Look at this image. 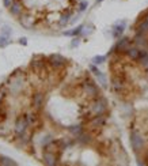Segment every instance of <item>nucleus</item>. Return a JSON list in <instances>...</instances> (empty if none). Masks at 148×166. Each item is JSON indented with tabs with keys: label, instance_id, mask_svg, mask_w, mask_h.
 Listing matches in <instances>:
<instances>
[{
	"label": "nucleus",
	"instance_id": "31",
	"mask_svg": "<svg viewBox=\"0 0 148 166\" xmlns=\"http://www.w3.org/2000/svg\"><path fill=\"white\" fill-rule=\"evenodd\" d=\"M4 97H6V93H4V90H0V102L4 99Z\"/></svg>",
	"mask_w": 148,
	"mask_h": 166
},
{
	"label": "nucleus",
	"instance_id": "17",
	"mask_svg": "<svg viewBox=\"0 0 148 166\" xmlns=\"http://www.w3.org/2000/svg\"><path fill=\"white\" fill-rule=\"evenodd\" d=\"M137 31L140 34H146L148 33V21L147 19H143L139 23V26H137Z\"/></svg>",
	"mask_w": 148,
	"mask_h": 166
},
{
	"label": "nucleus",
	"instance_id": "28",
	"mask_svg": "<svg viewBox=\"0 0 148 166\" xmlns=\"http://www.w3.org/2000/svg\"><path fill=\"white\" fill-rule=\"evenodd\" d=\"M69 131H71L74 135H80L82 133V127H79V125H74V127L69 128Z\"/></svg>",
	"mask_w": 148,
	"mask_h": 166
},
{
	"label": "nucleus",
	"instance_id": "6",
	"mask_svg": "<svg viewBox=\"0 0 148 166\" xmlns=\"http://www.w3.org/2000/svg\"><path fill=\"white\" fill-rule=\"evenodd\" d=\"M125 26H127V21H118V22H116L114 25H113V31H112V34H113V37H120L122 33H124V30H125Z\"/></svg>",
	"mask_w": 148,
	"mask_h": 166
},
{
	"label": "nucleus",
	"instance_id": "12",
	"mask_svg": "<svg viewBox=\"0 0 148 166\" xmlns=\"http://www.w3.org/2000/svg\"><path fill=\"white\" fill-rule=\"evenodd\" d=\"M22 4L19 2H12L11 3V6H10V12H11V15L12 17H21V14H22Z\"/></svg>",
	"mask_w": 148,
	"mask_h": 166
},
{
	"label": "nucleus",
	"instance_id": "4",
	"mask_svg": "<svg viewBox=\"0 0 148 166\" xmlns=\"http://www.w3.org/2000/svg\"><path fill=\"white\" fill-rule=\"evenodd\" d=\"M48 61L53 68H61V67H64L65 63H67L65 57H63L61 55H50Z\"/></svg>",
	"mask_w": 148,
	"mask_h": 166
},
{
	"label": "nucleus",
	"instance_id": "11",
	"mask_svg": "<svg viewBox=\"0 0 148 166\" xmlns=\"http://www.w3.org/2000/svg\"><path fill=\"white\" fill-rule=\"evenodd\" d=\"M33 106L37 110H40L44 106V94L42 93H36L33 95Z\"/></svg>",
	"mask_w": 148,
	"mask_h": 166
},
{
	"label": "nucleus",
	"instance_id": "20",
	"mask_svg": "<svg viewBox=\"0 0 148 166\" xmlns=\"http://www.w3.org/2000/svg\"><path fill=\"white\" fill-rule=\"evenodd\" d=\"M83 29H84V26H83V25H80V26L75 27V29H72L69 31H64V36H78V34L82 33V30H83Z\"/></svg>",
	"mask_w": 148,
	"mask_h": 166
},
{
	"label": "nucleus",
	"instance_id": "14",
	"mask_svg": "<svg viewBox=\"0 0 148 166\" xmlns=\"http://www.w3.org/2000/svg\"><path fill=\"white\" fill-rule=\"evenodd\" d=\"M103 124H105V117H103V114H98L97 117H94L90 123V125L93 128H99V127H102Z\"/></svg>",
	"mask_w": 148,
	"mask_h": 166
},
{
	"label": "nucleus",
	"instance_id": "34",
	"mask_svg": "<svg viewBox=\"0 0 148 166\" xmlns=\"http://www.w3.org/2000/svg\"><path fill=\"white\" fill-rule=\"evenodd\" d=\"M144 19H147V21H148V14L146 15V18H144Z\"/></svg>",
	"mask_w": 148,
	"mask_h": 166
},
{
	"label": "nucleus",
	"instance_id": "8",
	"mask_svg": "<svg viewBox=\"0 0 148 166\" xmlns=\"http://www.w3.org/2000/svg\"><path fill=\"white\" fill-rule=\"evenodd\" d=\"M21 25L25 27V29H31L33 27V25H34V18L31 17V15L29 14H25V15H21Z\"/></svg>",
	"mask_w": 148,
	"mask_h": 166
},
{
	"label": "nucleus",
	"instance_id": "13",
	"mask_svg": "<svg viewBox=\"0 0 148 166\" xmlns=\"http://www.w3.org/2000/svg\"><path fill=\"white\" fill-rule=\"evenodd\" d=\"M10 87H11V91H12V93L21 91V89L23 87V80H22V78L15 76L14 80H12V83L10 84Z\"/></svg>",
	"mask_w": 148,
	"mask_h": 166
},
{
	"label": "nucleus",
	"instance_id": "5",
	"mask_svg": "<svg viewBox=\"0 0 148 166\" xmlns=\"http://www.w3.org/2000/svg\"><path fill=\"white\" fill-rule=\"evenodd\" d=\"M83 90H84V93L90 97L98 95V89H97L95 84H94L93 82H90V80H86V82L83 83Z\"/></svg>",
	"mask_w": 148,
	"mask_h": 166
},
{
	"label": "nucleus",
	"instance_id": "10",
	"mask_svg": "<svg viewBox=\"0 0 148 166\" xmlns=\"http://www.w3.org/2000/svg\"><path fill=\"white\" fill-rule=\"evenodd\" d=\"M44 164L48 166H53L57 164V158H56V155L52 151H46L44 152Z\"/></svg>",
	"mask_w": 148,
	"mask_h": 166
},
{
	"label": "nucleus",
	"instance_id": "33",
	"mask_svg": "<svg viewBox=\"0 0 148 166\" xmlns=\"http://www.w3.org/2000/svg\"><path fill=\"white\" fill-rule=\"evenodd\" d=\"M19 44H22V45H26V44H27V40H26V38H21V40H19Z\"/></svg>",
	"mask_w": 148,
	"mask_h": 166
},
{
	"label": "nucleus",
	"instance_id": "32",
	"mask_svg": "<svg viewBox=\"0 0 148 166\" xmlns=\"http://www.w3.org/2000/svg\"><path fill=\"white\" fill-rule=\"evenodd\" d=\"M3 3H4L6 7H10L11 6V0H3Z\"/></svg>",
	"mask_w": 148,
	"mask_h": 166
},
{
	"label": "nucleus",
	"instance_id": "3",
	"mask_svg": "<svg viewBox=\"0 0 148 166\" xmlns=\"http://www.w3.org/2000/svg\"><path fill=\"white\" fill-rule=\"evenodd\" d=\"M106 106H108V104H106L105 99L103 98H97L95 101H94L93 106H91V110H93V113L95 116L103 114L106 112Z\"/></svg>",
	"mask_w": 148,
	"mask_h": 166
},
{
	"label": "nucleus",
	"instance_id": "27",
	"mask_svg": "<svg viewBox=\"0 0 148 166\" xmlns=\"http://www.w3.org/2000/svg\"><path fill=\"white\" fill-rule=\"evenodd\" d=\"M8 44H10V38H8V37H4V36L0 37V48H4Z\"/></svg>",
	"mask_w": 148,
	"mask_h": 166
},
{
	"label": "nucleus",
	"instance_id": "18",
	"mask_svg": "<svg viewBox=\"0 0 148 166\" xmlns=\"http://www.w3.org/2000/svg\"><path fill=\"white\" fill-rule=\"evenodd\" d=\"M112 83H113V89L116 90V91H120V90L124 87V83H122V80L120 79V78H117V76H114L112 79Z\"/></svg>",
	"mask_w": 148,
	"mask_h": 166
},
{
	"label": "nucleus",
	"instance_id": "22",
	"mask_svg": "<svg viewBox=\"0 0 148 166\" xmlns=\"http://www.w3.org/2000/svg\"><path fill=\"white\" fill-rule=\"evenodd\" d=\"M69 18H71V14L69 12H65V14L61 15V18H60V25L61 26H65V25L69 22Z\"/></svg>",
	"mask_w": 148,
	"mask_h": 166
},
{
	"label": "nucleus",
	"instance_id": "23",
	"mask_svg": "<svg viewBox=\"0 0 148 166\" xmlns=\"http://www.w3.org/2000/svg\"><path fill=\"white\" fill-rule=\"evenodd\" d=\"M78 140H79L80 143H84V145H86V143H89L91 140V137H90V135H86V133L82 132L80 135H78Z\"/></svg>",
	"mask_w": 148,
	"mask_h": 166
},
{
	"label": "nucleus",
	"instance_id": "35",
	"mask_svg": "<svg viewBox=\"0 0 148 166\" xmlns=\"http://www.w3.org/2000/svg\"><path fill=\"white\" fill-rule=\"evenodd\" d=\"M97 2H103V0H97Z\"/></svg>",
	"mask_w": 148,
	"mask_h": 166
},
{
	"label": "nucleus",
	"instance_id": "15",
	"mask_svg": "<svg viewBox=\"0 0 148 166\" xmlns=\"http://www.w3.org/2000/svg\"><path fill=\"white\" fill-rule=\"evenodd\" d=\"M140 52L137 48H129L127 51V55L129 59H132V60H139L140 59Z\"/></svg>",
	"mask_w": 148,
	"mask_h": 166
},
{
	"label": "nucleus",
	"instance_id": "19",
	"mask_svg": "<svg viewBox=\"0 0 148 166\" xmlns=\"http://www.w3.org/2000/svg\"><path fill=\"white\" fill-rule=\"evenodd\" d=\"M0 165H3V166H15L17 165V162H15L14 159L8 158V156H2V158H0Z\"/></svg>",
	"mask_w": 148,
	"mask_h": 166
},
{
	"label": "nucleus",
	"instance_id": "9",
	"mask_svg": "<svg viewBox=\"0 0 148 166\" xmlns=\"http://www.w3.org/2000/svg\"><path fill=\"white\" fill-rule=\"evenodd\" d=\"M45 65V60H44L42 56H34L33 60H31V67L36 71H41Z\"/></svg>",
	"mask_w": 148,
	"mask_h": 166
},
{
	"label": "nucleus",
	"instance_id": "25",
	"mask_svg": "<svg viewBox=\"0 0 148 166\" xmlns=\"http://www.w3.org/2000/svg\"><path fill=\"white\" fill-rule=\"evenodd\" d=\"M97 78H98V80L101 82V84H102V87H105V89H106V87H108V80H106V76H105V75L101 72L99 75H97Z\"/></svg>",
	"mask_w": 148,
	"mask_h": 166
},
{
	"label": "nucleus",
	"instance_id": "26",
	"mask_svg": "<svg viewBox=\"0 0 148 166\" xmlns=\"http://www.w3.org/2000/svg\"><path fill=\"white\" fill-rule=\"evenodd\" d=\"M2 36L8 37V38H10V36H11V27L10 26H3L2 27Z\"/></svg>",
	"mask_w": 148,
	"mask_h": 166
},
{
	"label": "nucleus",
	"instance_id": "2",
	"mask_svg": "<svg viewBox=\"0 0 148 166\" xmlns=\"http://www.w3.org/2000/svg\"><path fill=\"white\" fill-rule=\"evenodd\" d=\"M131 145H132V149L135 150V151H140L141 149H143L144 146V139L143 136L140 135V133L137 132V131H133V132H131Z\"/></svg>",
	"mask_w": 148,
	"mask_h": 166
},
{
	"label": "nucleus",
	"instance_id": "24",
	"mask_svg": "<svg viewBox=\"0 0 148 166\" xmlns=\"http://www.w3.org/2000/svg\"><path fill=\"white\" fill-rule=\"evenodd\" d=\"M50 143H53V139H52V136H49V135L44 136L42 140H41V146L42 147H48Z\"/></svg>",
	"mask_w": 148,
	"mask_h": 166
},
{
	"label": "nucleus",
	"instance_id": "7",
	"mask_svg": "<svg viewBox=\"0 0 148 166\" xmlns=\"http://www.w3.org/2000/svg\"><path fill=\"white\" fill-rule=\"evenodd\" d=\"M129 38H121L120 41H117V44H116V46H114V49L113 51H116V52H118V53H122V52H125L127 53V51L131 46H129Z\"/></svg>",
	"mask_w": 148,
	"mask_h": 166
},
{
	"label": "nucleus",
	"instance_id": "16",
	"mask_svg": "<svg viewBox=\"0 0 148 166\" xmlns=\"http://www.w3.org/2000/svg\"><path fill=\"white\" fill-rule=\"evenodd\" d=\"M139 61H140L141 67L148 70V53L147 52H144V51L140 52V59H139Z\"/></svg>",
	"mask_w": 148,
	"mask_h": 166
},
{
	"label": "nucleus",
	"instance_id": "30",
	"mask_svg": "<svg viewBox=\"0 0 148 166\" xmlns=\"http://www.w3.org/2000/svg\"><path fill=\"white\" fill-rule=\"evenodd\" d=\"M79 38H74V40H72V44H71V46H72V48H76V46L78 45H79Z\"/></svg>",
	"mask_w": 148,
	"mask_h": 166
},
{
	"label": "nucleus",
	"instance_id": "29",
	"mask_svg": "<svg viewBox=\"0 0 148 166\" xmlns=\"http://www.w3.org/2000/svg\"><path fill=\"white\" fill-rule=\"evenodd\" d=\"M87 6H89V3H87L86 0H82L80 4H79V10H80V11H84V10L87 8Z\"/></svg>",
	"mask_w": 148,
	"mask_h": 166
},
{
	"label": "nucleus",
	"instance_id": "21",
	"mask_svg": "<svg viewBox=\"0 0 148 166\" xmlns=\"http://www.w3.org/2000/svg\"><path fill=\"white\" fill-rule=\"evenodd\" d=\"M105 61H106V56H101V55L94 56L93 60H91V63L95 64V65H99V64H102V63H105Z\"/></svg>",
	"mask_w": 148,
	"mask_h": 166
},
{
	"label": "nucleus",
	"instance_id": "1",
	"mask_svg": "<svg viewBox=\"0 0 148 166\" xmlns=\"http://www.w3.org/2000/svg\"><path fill=\"white\" fill-rule=\"evenodd\" d=\"M29 118H27V116H25V114H21L19 117L17 118V121H15V127H14V129H15V132L18 133V135H22L23 132H26L27 131V127H29Z\"/></svg>",
	"mask_w": 148,
	"mask_h": 166
}]
</instances>
